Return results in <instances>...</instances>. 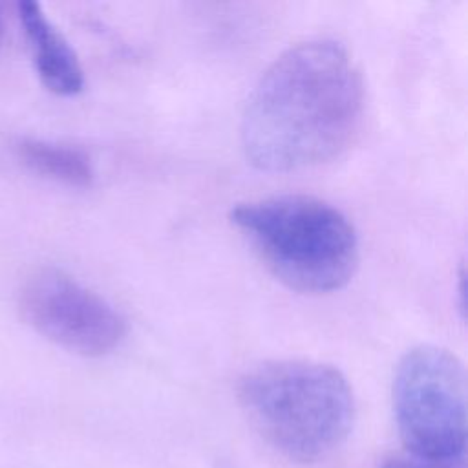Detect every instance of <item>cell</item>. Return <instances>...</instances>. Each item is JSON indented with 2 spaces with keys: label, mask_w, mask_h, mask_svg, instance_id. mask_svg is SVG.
Listing matches in <instances>:
<instances>
[{
  "label": "cell",
  "mask_w": 468,
  "mask_h": 468,
  "mask_svg": "<svg viewBox=\"0 0 468 468\" xmlns=\"http://www.w3.org/2000/svg\"><path fill=\"white\" fill-rule=\"evenodd\" d=\"M364 113V84L347 49L313 38L283 51L260 77L241 117V144L260 170L289 172L342 154Z\"/></svg>",
  "instance_id": "6da1fadb"
},
{
  "label": "cell",
  "mask_w": 468,
  "mask_h": 468,
  "mask_svg": "<svg viewBox=\"0 0 468 468\" xmlns=\"http://www.w3.org/2000/svg\"><path fill=\"white\" fill-rule=\"evenodd\" d=\"M230 223L287 287L322 294L344 287L358 263L349 219L313 196H272L238 203Z\"/></svg>",
  "instance_id": "7a4b0ae2"
},
{
  "label": "cell",
  "mask_w": 468,
  "mask_h": 468,
  "mask_svg": "<svg viewBox=\"0 0 468 468\" xmlns=\"http://www.w3.org/2000/svg\"><path fill=\"white\" fill-rule=\"evenodd\" d=\"M254 430L282 455L313 463L347 437L355 402L347 378L313 360H272L249 369L238 386Z\"/></svg>",
  "instance_id": "3957f363"
},
{
  "label": "cell",
  "mask_w": 468,
  "mask_h": 468,
  "mask_svg": "<svg viewBox=\"0 0 468 468\" xmlns=\"http://www.w3.org/2000/svg\"><path fill=\"white\" fill-rule=\"evenodd\" d=\"M393 413L408 455L422 461H464L466 375L455 355L417 346L397 366Z\"/></svg>",
  "instance_id": "277c9868"
},
{
  "label": "cell",
  "mask_w": 468,
  "mask_h": 468,
  "mask_svg": "<svg viewBox=\"0 0 468 468\" xmlns=\"http://www.w3.org/2000/svg\"><path fill=\"white\" fill-rule=\"evenodd\" d=\"M20 311L37 333L84 356L113 351L126 335L112 303L58 269H40L26 280Z\"/></svg>",
  "instance_id": "5b68a950"
},
{
  "label": "cell",
  "mask_w": 468,
  "mask_h": 468,
  "mask_svg": "<svg viewBox=\"0 0 468 468\" xmlns=\"http://www.w3.org/2000/svg\"><path fill=\"white\" fill-rule=\"evenodd\" d=\"M16 9L42 84L62 97L77 95L84 88V71L75 49L40 4L24 0L18 2Z\"/></svg>",
  "instance_id": "8992f818"
},
{
  "label": "cell",
  "mask_w": 468,
  "mask_h": 468,
  "mask_svg": "<svg viewBox=\"0 0 468 468\" xmlns=\"http://www.w3.org/2000/svg\"><path fill=\"white\" fill-rule=\"evenodd\" d=\"M16 150L24 165L44 177L69 186H88L93 181L91 159L77 146L44 139H22Z\"/></svg>",
  "instance_id": "52a82bcc"
},
{
  "label": "cell",
  "mask_w": 468,
  "mask_h": 468,
  "mask_svg": "<svg viewBox=\"0 0 468 468\" xmlns=\"http://www.w3.org/2000/svg\"><path fill=\"white\" fill-rule=\"evenodd\" d=\"M380 468H464V461L437 463V461H422L411 455H397V457L386 459Z\"/></svg>",
  "instance_id": "ba28073f"
},
{
  "label": "cell",
  "mask_w": 468,
  "mask_h": 468,
  "mask_svg": "<svg viewBox=\"0 0 468 468\" xmlns=\"http://www.w3.org/2000/svg\"><path fill=\"white\" fill-rule=\"evenodd\" d=\"M2 35H4V20H2V11H0V42H2Z\"/></svg>",
  "instance_id": "9c48e42d"
}]
</instances>
